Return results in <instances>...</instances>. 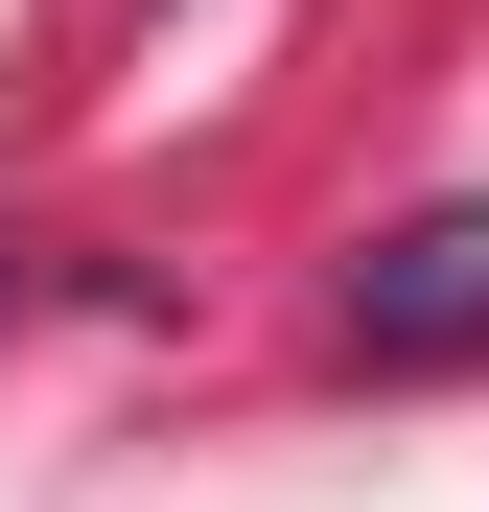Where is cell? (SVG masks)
Returning a JSON list of instances; mask_svg holds the SVG:
<instances>
[{
	"label": "cell",
	"mask_w": 489,
	"mask_h": 512,
	"mask_svg": "<svg viewBox=\"0 0 489 512\" xmlns=\"http://www.w3.org/2000/svg\"><path fill=\"white\" fill-rule=\"evenodd\" d=\"M350 350H373V373L489 350V187H466V210H396V233L350 256Z\"/></svg>",
	"instance_id": "1"
}]
</instances>
